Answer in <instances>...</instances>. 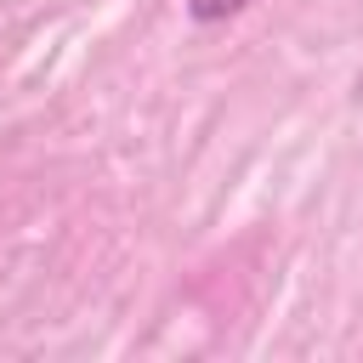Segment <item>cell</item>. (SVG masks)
Returning a JSON list of instances; mask_svg holds the SVG:
<instances>
[{
	"mask_svg": "<svg viewBox=\"0 0 363 363\" xmlns=\"http://www.w3.org/2000/svg\"><path fill=\"white\" fill-rule=\"evenodd\" d=\"M250 0H187V17L193 23H227V17H238Z\"/></svg>",
	"mask_w": 363,
	"mask_h": 363,
	"instance_id": "1",
	"label": "cell"
}]
</instances>
